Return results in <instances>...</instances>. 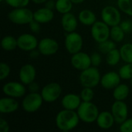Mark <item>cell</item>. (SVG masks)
Here are the masks:
<instances>
[{"instance_id": "4316f807", "label": "cell", "mask_w": 132, "mask_h": 132, "mask_svg": "<svg viewBox=\"0 0 132 132\" xmlns=\"http://www.w3.org/2000/svg\"><path fill=\"white\" fill-rule=\"evenodd\" d=\"M73 5V3L70 0H56L55 9L59 13L63 15L72 10Z\"/></svg>"}, {"instance_id": "bcb514c9", "label": "cell", "mask_w": 132, "mask_h": 132, "mask_svg": "<svg viewBox=\"0 0 132 132\" xmlns=\"http://www.w3.org/2000/svg\"><path fill=\"white\" fill-rule=\"evenodd\" d=\"M131 84H132V79H131Z\"/></svg>"}, {"instance_id": "d4e9b609", "label": "cell", "mask_w": 132, "mask_h": 132, "mask_svg": "<svg viewBox=\"0 0 132 132\" xmlns=\"http://www.w3.org/2000/svg\"><path fill=\"white\" fill-rule=\"evenodd\" d=\"M125 36V32L121 27L120 25L114 26L111 27L110 38L115 43H121L124 40Z\"/></svg>"}, {"instance_id": "83f0119b", "label": "cell", "mask_w": 132, "mask_h": 132, "mask_svg": "<svg viewBox=\"0 0 132 132\" xmlns=\"http://www.w3.org/2000/svg\"><path fill=\"white\" fill-rule=\"evenodd\" d=\"M121 60L120 50L114 49L106 54V63L111 67L116 66Z\"/></svg>"}, {"instance_id": "ba28073f", "label": "cell", "mask_w": 132, "mask_h": 132, "mask_svg": "<svg viewBox=\"0 0 132 132\" xmlns=\"http://www.w3.org/2000/svg\"><path fill=\"white\" fill-rule=\"evenodd\" d=\"M62 87L60 84L51 82L45 85L41 90V95L44 102L53 103L59 99L62 94Z\"/></svg>"}, {"instance_id": "836d02e7", "label": "cell", "mask_w": 132, "mask_h": 132, "mask_svg": "<svg viewBox=\"0 0 132 132\" xmlns=\"http://www.w3.org/2000/svg\"><path fill=\"white\" fill-rule=\"evenodd\" d=\"M11 72V68L9 65L5 62H1L0 63V80H4L6 79Z\"/></svg>"}, {"instance_id": "5bb4252c", "label": "cell", "mask_w": 132, "mask_h": 132, "mask_svg": "<svg viewBox=\"0 0 132 132\" xmlns=\"http://www.w3.org/2000/svg\"><path fill=\"white\" fill-rule=\"evenodd\" d=\"M70 63L73 68L80 71L84 70L92 66L90 56L81 51L72 55Z\"/></svg>"}, {"instance_id": "8d00e7d4", "label": "cell", "mask_w": 132, "mask_h": 132, "mask_svg": "<svg viewBox=\"0 0 132 132\" xmlns=\"http://www.w3.org/2000/svg\"><path fill=\"white\" fill-rule=\"evenodd\" d=\"M121 27L125 32V33L131 32L132 31V21L129 19H126L120 23Z\"/></svg>"}, {"instance_id": "f546056e", "label": "cell", "mask_w": 132, "mask_h": 132, "mask_svg": "<svg viewBox=\"0 0 132 132\" xmlns=\"http://www.w3.org/2000/svg\"><path fill=\"white\" fill-rule=\"evenodd\" d=\"M118 73L122 80L132 79V63H126L123 65L118 71Z\"/></svg>"}, {"instance_id": "484cf974", "label": "cell", "mask_w": 132, "mask_h": 132, "mask_svg": "<svg viewBox=\"0 0 132 132\" xmlns=\"http://www.w3.org/2000/svg\"><path fill=\"white\" fill-rule=\"evenodd\" d=\"M121 60L126 63H132V43H125L120 48Z\"/></svg>"}, {"instance_id": "9c48e42d", "label": "cell", "mask_w": 132, "mask_h": 132, "mask_svg": "<svg viewBox=\"0 0 132 132\" xmlns=\"http://www.w3.org/2000/svg\"><path fill=\"white\" fill-rule=\"evenodd\" d=\"M64 45L67 51L70 54L77 53L81 51L84 45V40L81 35L78 32H72L66 35Z\"/></svg>"}, {"instance_id": "7402d4cb", "label": "cell", "mask_w": 132, "mask_h": 132, "mask_svg": "<svg viewBox=\"0 0 132 132\" xmlns=\"http://www.w3.org/2000/svg\"><path fill=\"white\" fill-rule=\"evenodd\" d=\"M78 20L84 26H91L97 22V16L90 9H83L78 15Z\"/></svg>"}, {"instance_id": "30bf717a", "label": "cell", "mask_w": 132, "mask_h": 132, "mask_svg": "<svg viewBox=\"0 0 132 132\" xmlns=\"http://www.w3.org/2000/svg\"><path fill=\"white\" fill-rule=\"evenodd\" d=\"M26 85L22 82L9 81L2 87V92L5 95L14 98L22 97L26 92Z\"/></svg>"}, {"instance_id": "4fadbf2b", "label": "cell", "mask_w": 132, "mask_h": 132, "mask_svg": "<svg viewBox=\"0 0 132 132\" xmlns=\"http://www.w3.org/2000/svg\"><path fill=\"white\" fill-rule=\"evenodd\" d=\"M37 49L43 56H52L57 53L59 50V43L53 38L45 37L39 41Z\"/></svg>"}, {"instance_id": "7c38bea8", "label": "cell", "mask_w": 132, "mask_h": 132, "mask_svg": "<svg viewBox=\"0 0 132 132\" xmlns=\"http://www.w3.org/2000/svg\"><path fill=\"white\" fill-rule=\"evenodd\" d=\"M18 48L26 52H30L38 47L37 38L31 33H22L17 38Z\"/></svg>"}, {"instance_id": "9a60e30c", "label": "cell", "mask_w": 132, "mask_h": 132, "mask_svg": "<svg viewBox=\"0 0 132 132\" xmlns=\"http://www.w3.org/2000/svg\"><path fill=\"white\" fill-rule=\"evenodd\" d=\"M36 77V70L33 65L30 63L24 64L19 70V78L20 82L25 85H29L30 83L35 81Z\"/></svg>"}, {"instance_id": "52a82bcc", "label": "cell", "mask_w": 132, "mask_h": 132, "mask_svg": "<svg viewBox=\"0 0 132 132\" xmlns=\"http://www.w3.org/2000/svg\"><path fill=\"white\" fill-rule=\"evenodd\" d=\"M111 27L103 21H97L91 26L90 33L92 38L97 43L109 39Z\"/></svg>"}, {"instance_id": "d590c367", "label": "cell", "mask_w": 132, "mask_h": 132, "mask_svg": "<svg viewBox=\"0 0 132 132\" xmlns=\"http://www.w3.org/2000/svg\"><path fill=\"white\" fill-rule=\"evenodd\" d=\"M90 59H91V64L94 67H99L102 62L101 56L98 53H94L90 55Z\"/></svg>"}, {"instance_id": "ab89813d", "label": "cell", "mask_w": 132, "mask_h": 132, "mask_svg": "<svg viewBox=\"0 0 132 132\" xmlns=\"http://www.w3.org/2000/svg\"><path fill=\"white\" fill-rule=\"evenodd\" d=\"M28 87H29V92H38V91H39V84H38L36 82H35V81L30 83V84L28 85Z\"/></svg>"}, {"instance_id": "603a6c76", "label": "cell", "mask_w": 132, "mask_h": 132, "mask_svg": "<svg viewBox=\"0 0 132 132\" xmlns=\"http://www.w3.org/2000/svg\"><path fill=\"white\" fill-rule=\"evenodd\" d=\"M130 94V88L125 84H120L113 89V97L115 101H125Z\"/></svg>"}, {"instance_id": "44dd1931", "label": "cell", "mask_w": 132, "mask_h": 132, "mask_svg": "<svg viewBox=\"0 0 132 132\" xmlns=\"http://www.w3.org/2000/svg\"><path fill=\"white\" fill-rule=\"evenodd\" d=\"M96 123L100 128L108 130L113 127L114 124L115 123V120L111 112L102 111L99 113Z\"/></svg>"}, {"instance_id": "e575fe53", "label": "cell", "mask_w": 132, "mask_h": 132, "mask_svg": "<svg viewBox=\"0 0 132 132\" xmlns=\"http://www.w3.org/2000/svg\"><path fill=\"white\" fill-rule=\"evenodd\" d=\"M119 130L121 132H132V118L126 119L120 125Z\"/></svg>"}, {"instance_id": "ac0fdd59", "label": "cell", "mask_w": 132, "mask_h": 132, "mask_svg": "<svg viewBox=\"0 0 132 132\" xmlns=\"http://www.w3.org/2000/svg\"><path fill=\"white\" fill-rule=\"evenodd\" d=\"M78 21L77 17L70 12L62 15L61 26L63 30L67 33L75 32L78 26Z\"/></svg>"}, {"instance_id": "e0dca14e", "label": "cell", "mask_w": 132, "mask_h": 132, "mask_svg": "<svg viewBox=\"0 0 132 132\" xmlns=\"http://www.w3.org/2000/svg\"><path fill=\"white\" fill-rule=\"evenodd\" d=\"M81 102L82 100L80 95L73 93H70V94H67L63 97L61 101V104L64 109L77 111L79 106L80 105Z\"/></svg>"}, {"instance_id": "277c9868", "label": "cell", "mask_w": 132, "mask_h": 132, "mask_svg": "<svg viewBox=\"0 0 132 132\" xmlns=\"http://www.w3.org/2000/svg\"><path fill=\"white\" fill-rule=\"evenodd\" d=\"M8 18L14 24L26 25L33 20V12L26 7L14 8L9 12Z\"/></svg>"}, {"instance_id": "ee69618b", "label": "cell", "mask_w": 132, "mask_h": 132, "mask_svg": "<svg viewBox=\"0 0 132 132\" xmlns=\"http://www.w3.org/2000/svg\"><path fill=\"white\" fill-rule=\"evenodd\" d=\"M73 4H81L83 3L85 0H70Z\"/></svg>"}, {"instance_id": "4dcf8cb0", "label": "cell", "mask_w": 132, "mask_h": 132, "mask_svg": "<svg viewBox=\"0 0 132 132\" xmlns=\"http://www.w3.org/2000/svg\"><path fill=\"white\" fill-rule=\"evenodd\" d=\"M115 48H116L115 42L113 41L112 39L111 40L108 39L106 41H104L102 43H98V49H99V50L101 53H105V54H107L108 52H110L111 50H114Z\"/></svg>"}, {"instance_id": "1f68e13d", "label": "cell", "mask_w": 132, "mask_h": 132, "mask_svg": "<svg viewBox=\"0 0 132 132\" xmlns=\"http://www.w3.org/2000/svg\"><path fill=\"white\" fill-rule=\"evenodd\" d=\"M80 96L82 101H85V102L92 101V100L94 99V92L93 88L84 87V89L81 90V92L80 94Z\"/></svg>"}, {"instance_id": "8992f818", "label": "cell", "mask_w": 132, "mask_h": 132, "mask_svg": "<svg viewBox=\"0 0 132 132\" xmlns=\"http://www.w3.org/2000/svg\"><path fill=\"white\" fill-rule=\"evenodd\" d=\"M101 19L110 27L120 25L121 22V15L120 9L113 6L107 5L101 10Z\"/></svg>"}, {"instance_id": "cb8c5ba5", "label": "cell", "mask_w": 132, "mask_h": 132, "mask_svg": "<svg viewBox=\"0 0 132 132\" xmlns=\"http://www.w3.org/2000/svg\"><path fill=\"white\" fill-rule=\"evenodd\" d=\"M1 46L5 51H12L18 47L17 38L12 36H5L2 39Z\"/></svg>"}, {"instance_id": "3957f363", "label": "cell", "mask_w": 132, "mask_h": 132, "mask_svg": "<svg viewBox=\"0 0 132 132\" xmlns=\"http://www.w3.org/2000/svg\"><path fill=\"white\" fill-rule=\"evenodd\" d=\"M101 76L97 67L91 66L80 72L79 80L84 87L94 88L101 83Z\"/></svg>"}, {"instance_id": "7bdbcfd3", "label": "cell", "mask_w": 132, "mask_h": 132, "mask_svg": "<svg viewBox=\"0 0 132 132\" xmlns=\"http://www.w3.org/2000/svg\"><path fill=\"white\" fill-rule=\"evenodd\" d=\"M33 3H35V4H38V5H39V4H43V3H46L48 0H31Z\"/></svg>"}, {"instance_id": "d6a6232c", "label": "cell", "mask_w": 132, "mask_h": 132, "mask_svg": "<svg viewBox=\"0 0 132 132\" xmlns=\"http://www.w3.org/2000/svg\"><path fill=\"white\" fill-rule=\"evenodd\" d=\"M8 5H9L12 8H22V7H26L30 0H5V1Z\"/></svg>"}, {"instance_id": "6da1fadb", "label": "cell", "mask_w": 132, "mask_h": 132, "mask_svg": "<svg viewBox=\"0 0 132 132\" xmlns=\"http://www.w3.org/2000/svg\"><path fill=\"white\" fill-rule=\"evenodd\" d=\"M80 121L77 111L63 108V110L59 111L56 114L55 123L60 131L67 132L77 128Z\"/></svg>"}, {"instance_id": "60d3db41", "label": "cell", "mask_w": 132, "mask_h": 132, "mask_svg": "<svg viewBox=\"0 0 132 132\" xmlns=\"http://www.w3.org/2000/svg\"><path fill=\"white\" fill-rule=\"evenodd\" d=\"M40 54L41 53H40V52L39 51L38 49H37V50H36V49H35V50L29 52V56L31 58H32V59H37L39 56Z\"/></svg>"}, {"instance_id": "8fae6325", "label": "cell", "mask_w": 132, "mask_h": 132, "mask_svg": "<svg viewBox=\"0 0 132 132\" xmlns=\"http://www.w3.org/2000/svg\"><path fill=\"white\" fill-rule=\"evenodd\" d=\"M115 123L121 125L128 118V108L124 101H115L111 105V111Z\"/></svg>"}, {"instance_id": "b9f144b4", "label": "cell", "mask_w": 132, "mask_h": 132, "mask_svg": "<svg viewBox=\"0 0 132 132\" xmlns=\"http://www.w3.org/2000/svg\"><path fill=\"white\" fill-rule=\"evenodd\" d=\"M55 6H56V2H54L53 0H48L46 2V7H47L50 9H55Z\"/></svg>"}, {"instance_id": "7a4b0ae2", "label": "cell", "mask_w": 132, "mask_h": 132, "mask_svg": "<svg viewBox=\"0 0 132 132\" xmlns=\"http://www.w3.org/2000/svg\"><path fill=\"white\" fill-rule=\"evenodd\" d=\"M77 111L80 121L87 124L96 122L100 113L97 106L91 101H82Z\"/></svg>"}, {"instance_id": "2e32d148", "label": "cell", "mask_w": 132, "mask_h": 132, "mask_svg": "<svg viewBox=\"0 0 132 132\" xmlns=\"http://www.w3.org/2000/svg\"><path fill=\"white\" fill-rule=\"evenodd\" d=\"M121 77L118 73L110 71L104 73L101 78V85L106 90L114 89L121 84Z\"/></svg>"}, {"instance_id": "ffe728a7", "label": "cell", "mask_w": 132, "mask_h": 132, "mask_svg": "<svg viewBox=\"0 0 132 132\" xmlns=\"http://www.w3.org/2000/svg\"><path fill=\"white\" fill-rule=\"evenodd\" d=\"M19 102L11 97L6 96L0 99V112L2 114H11L19 109Z\"/></svg>"}, {"instance_id": "f1b7e54d", "label": "cell", "mask_w": 132, "mask_h": 132, "mask_svg": "<svg viewBox=\"0 0 132 132\" xmlns=\"http://www.w3.org/2000/svg\"><path fill=\"white\" fill-rule=\"evenodd\" d=\"M117 5L122 12L132 17V0H117Z\"/></svg>"}, {"instance_id": "f35d334b", "label": "cell", "mask_w": 132, "mask_h": 132, "mask_svg": "<svg viewBox=\"0 0 132 132\" xmlns=\"http://www.w3.org/2000/svg\"><path fill=\"white\" fill-rule=\"evenodd\" d=\"M0 131H9V123H8L4 118H1V119H0Z\"/></svg>"}, {"instance_id": "5b68a950", "label": "cell", "mask_w": 132, "mask_h": 132, "mask_svg": "<svg viewBox=\"0 0 132 132\" xmlns=\"http://www.w3.org/2000/svg\"><path fill=\"white\" fill-rule=\"evenodd\" d=\"M43 101L40 93L30 92L23 98L22 101V108L23 111L27 113H34L41 108Z\"/></svg>"}, {"instance_id": "74e56055", "label": "cell", "mask_w": 132, "mask_h": 132, "mask_svg": "<svg viewBox=\"0 0 132 132\" xmlns=\"http://www.w3.org/2000/svg\"><path fill=\"white\" fill-rule=\"evenodd\" d=\"M29 29L33 33H38L40 31V23L36 22V20H32L31 21L29 24Z\"/></svg>"}, {"instance_id": "d6986e66", "label": "cell", "mask_w": 132, "mask_h": 132, "mask_svg": "<svg viewBox=\"0 0 132 132\" xmlns=\"http://www.w3.org/2000/svg\"><path fill=\"white\" fill-rule=\"evenodd\" d=\"M54 18V12L53 9L47 7L40 8L33 12V19L40 24H45L51 22Z\"/></svg>"}, {"instance_id": "f6af8a7d", "label": "cell", "mask_w": 132, "mask_h": 132, "mask_svg": "<svg viewBox=\"0 0 132 132\" xmlns=\"http://www.w3.org/2000/svg\"><path fill=\"white\" fill-rule=\"evenodd\" d=\"M4 1H5V0H0V2H4Z\"/></svg>"}]
</instances>
